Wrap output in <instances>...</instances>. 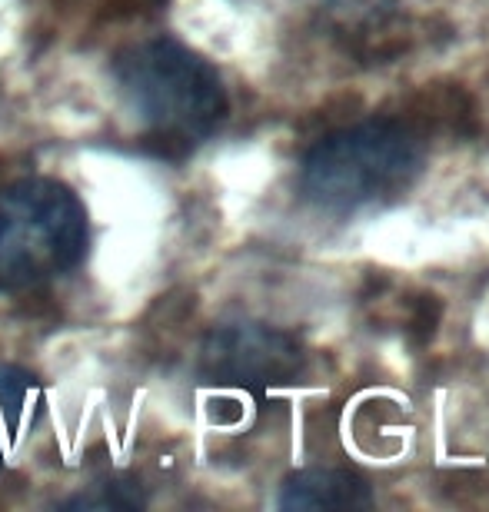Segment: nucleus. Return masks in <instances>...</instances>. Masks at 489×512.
I'll use <instances>...</instances> for the list:
<instances>
[{"mask_svg":"<svg viewBox=\"0 0 489 512\" xmlns=\"http://www.w3.org/2000/svg\"><path fill=\"white\" fill-rule=\"evenodd\" d=\"M114 80L150 137L170 150L197 147L230 110L217 70L177 40H147L124 50Z\"/></svg>","mask_w":489,"mask_h":512,"instance_id":"f257e3e1","label":"nucleus"},{"mask_svg":"<svg viewBox=\"0 0 489 512\" xmlns=\"http://www.w3.org/2000/svg\"><path fill=\"white\" fill-rule=\"evenodd\" d=\"M97 489H100V493L77 496V499H70L67 506H74V509H134V506H144V496H140V489L124 483V479H114V483H100Z\"/></svg>","mask_w":489,"mask_h":512,"instance_id":"0eeeda50","label":"nucleus"},{"mask_svg":"<svg viewBox=\"0 0 489 512\" xmlns=\"http://www.w3.org/2000/svg\"><path fill=\"white\" fill-rule=\"evenodd\" d=\"M87 253V210L60 180L27 177L0 190V290H34Z\"/></svg>","mask_w":489,"mask_h":512,"instance_id":"7ed1b4c3","label":"nucleus"},{"mask_svg":"<svg viewBox=\"0 0 489 512\" xmlns=\"http://www.w3.org/2000/svg\"><path fill=\"white\" fill-rule=\"evenodd\" d=\"M420 140L393 120H366L323 137L300 167V190L326 213H356L393 200L416 180Z\"/></svg>","mask_w":489,"mask_h":512,"instance_id":"f03ea898","label":"nucleus"},{"mask_svg":"<svg viewBox=\"0 0 489 512\" xmlns=\"http://www.w3.org/2000/svg\"><path fill=\"white\" fill-rule=\"evenodd\" d=\"M34 406H37L34 376L17 370V366H4L0 370V459H4L17 429L34 416Z\"/></svg>","mask_w":489,"mask_h":512,"instance_id":"423d86ee","label":"nucleus"},{"mask_svg":"<svg viewBox=\"0 0 489 512\" xmlns=\"http://www.w3.org/2000/svg\"><path fill=\"white\" fill-rule=\"evenodd\" d=\"M303 366V350L290 333L267 323L217 326L200 350V376L213 386L267 393L290 383Z\"/></svg>","mask_w":489,"mask_h":512,"instance_id":"20e7f679","label":"nucleus"},{"mask_svg":"<svg viewBox=\"0 0 489 512\" xmlns=\"http://www.w3.org/2000/svg\"><path fill=\"white\" fill-rule=\"evenodd\" d=\"M366 503V483L343 469H303L280 493L283 509H360Z\"/></svg>","mask_w":489,"mask_h":512,"instance_id":"39448f33","label":"nucleus"}]
</instances>
